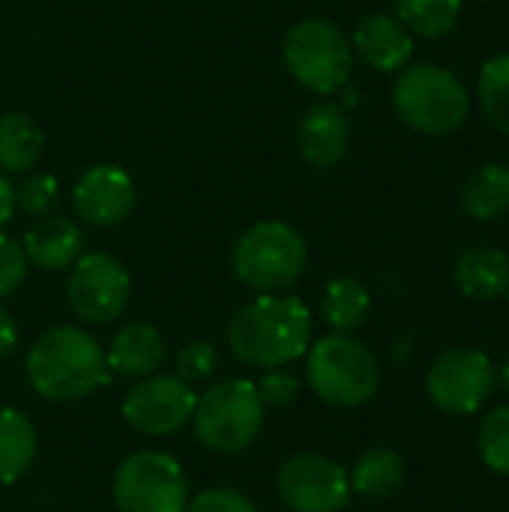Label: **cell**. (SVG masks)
I'll use <instances>...</instances> for the list:
<instances>
[{"label":"cell","instance_id":"3957f363","mask_svg":"<svg viewBox=\"0 0 509 512\" xmlns=\"http://www.w3.org/2000/svg\"><path fill=\"white\" fill-rule=\"evenodd\" d=\"M306 372L315 396L336 408H363L381 387L375 354L351 333H333L309 345Z\"/></svg>","mask_w":509,"mask_h":512},{"label":"cell","instance_id":"44dd1931","mask_svg":"<svg viewBox=\"0 0 509 512\" xmlns=\"http://www.w3.org/2000/svg\"><path fill=\"white\" fill-rule=\"evenodd\" d=\"M462 210L477 222H495L509 210V165H483L462 186Z\"/></svg>","mask_w":509,"mask_h":512},{"label":"cell","instance_id":"9c48e42d","mask_svg":"<svg viewBox=\"0 0 509 512\" xmlns=\"http://www.w3.org/2000/svg\"><path fill=\"white\" fill-rule=\"evenodd\" d=\"M495 387V366L480 348L456 345L435 357L426 375L429 399L453 417H468L486 405Z\"/></svg>","mask_w":509,"mask_h":512},{"label":"cell","instance_id":"d4e9b609","mask_svg":"<svg viewBox=\"0 0 509 512\" xmlns=\"http://www.w3.org/2000/svg\"><path fill=\"white\" fill-rule=\"evenodd\" d=\"M477 96L483 105L486 120L509 135V54L492 57L483 72H480V84H477Z\"/></svg>","mask_w":509,"mask_h":512},{"label":"cell","instance_id":"d6986e66","mask_svg":"<svg viewBox=\"0 0 509 512\" xmlns=\"http://www.w3.org/2000/svg\"><path fill=\"white\" fill-rule=\"evenodd\" d=\"M39 435L27 414L15 408L0 411V486L18 483L36 459Z\"/></svg>","mask_w":509,"mask_h":512},{"label":"cell","instance_id":"f1b7e54d","mask_svg":"<svg viewBox=\"0 0 509 512\" xmlns=\"http://www.w3.org/2000/svg\"><path fill=\"white\" fill-rule=\"evenodd\" d=\"M27 255L24 246L6 234H0V300L15 294L21 282L27 279Z\"/></svg>","mask_w":509,"mask_h":512},{"label":"cell","instance_id":"83f0119b","mask_svg":"<svg viewBox=\"0 0 509 512\" xmlns=\"http://www.w3.org/2000/svg\"><path fill=\"white\" fill-rule=\"evenodd\" d=\"M60 204V186L54 177L48 174H36L27 177L18 189H15V207H21L27 216H48L54 213V207Z\"/></svg>","mask_w":509,"mask_h":512},{"label":"cell","instance_id":"4fadbf2b","mask_svg":"<svg viewBox=\"0 0 509 512\" xmlns=\"http://www.w3.org/2000/svg\"><path fill=\"white\" fill-rule=\"evenodd\" d=\"M75 213L96 228L120 225L135 207V183L117 165H93L81 174L72 192Z\"/></svg>","mask_w":509,"mask_h":512},{"label":"cell","instance_id":"7402d4cb","mask_svg":"<svg viewBox=\"0 0 509 512\" xmlns=\"http://www.w3.org/2000/svg\"><path fill=\"white\" fill-rule=\"evenodd\" d=\"M372 297L366 291V285L354 276H339L324 288L321 297V315L327 321V327L333 333H354L363 327L366 315H369Z\"/></svg>","mask_w":509,"mask_h":512},{"label":"cell","instance_id":"2e32d148","mask_svg":"<svg viewBox=\"0 0 509 512\" xmlns=\"http://www.w3.org/2000/svg\"><path fill=\"white\" fill-rule=\"evenodd\" d=\"M24 255L39 270H66L81 258L84 234L66 216H39L24 234Z\"/></svg>","mask_w":509,"mask_h":512},{"label":"cell","instance_id":"7a4b0ae2","mask_svg":"<svg viewBox=\"0 0 509 512\" xmlns=\"http://www.w3.org/2000/svg\"><path fill=\"white\" fill-rule=\"evenodd\" d=\"M30 387L51 402H78L111 381L99 339L81 327L45 330L27 354Z\"/></svg>","mask_w":509,"mask_h":512},{"label":"cell","instance_id":"603a6c76","mask_svg":"<svg viewBox=\"0 0 509 512\" xmlns=\"http://www.w3.org/2000/svg\"><path fill=\"white\" fill-rule=\"evenodd\" d=\"M45 135L42 129L21 111L0 117V168L3 171H27L42 153Z\"/></svg>","mask_w":509,"mask_h":512},{"label":"cell","instance_id":"8fae6325","mask_svg":"<svg viewBox=\"0 0 509 512\" xmlns=\"http://www.w3.org/2000/svg\"><path fill=\"white\" fill-rule=\"evenodd\" d=\"M276 492L291 512H342L351 504L348 471L321 456H291L276 474Z\"/></svg>","mask_w":509,"mask_h":512},{"label":"cell","instance_id":"52a82bcc","mask_svg":"<svg viewBox=\"0 0 509 512\" xmlns=\"http://www.w3.org/2000/svg\"><path fill=\"white\" fill-rule=\"evenodd\" d=\"M285 63L291 75L315 90V93H336L348 84L354 69L351 42L345 33L327 18H303L285 36Z\"/></svg>","mask_w":509,"mask_h":512},{"label":"cell","instance_id":"7c38bea8","mask_svg":"<svg viewBox=\"0 0 509 512\" xmlns=\"http://www.w3.org/2000/svg\"><path fill=\"white\" fill-rule=\"evenodd\" d=\"M195 387L177 375H147L123 399V420L150 438H165L180 432L195 414Z\"/></svg>","mask_w":509,"mask_h":512},{"label":"cell","instance_id":"30bf717a","mask_svg":"<svg viewBox=\"0 0 509 512\" xmlns=\"http://www.w3.org/2000/svg\"><path fill=\"white\" fill-rule=\"evenodd\" d=\"M129 273L108 252L81 255L66 282V300L84 324H111L129 303Z\"/></svg>","mask_w":509,"mask_h":512},{"label":"cell","instance_id":"6da1fadb","mask_svg":"<svg viewBox=\"0 0 509 512\" xmlns=\"http://www.w3.org/2000/svg\"><path fill=\"white\" fill-rule=\"evenodd\" d=\"M228 345L246 366L282 369L306 357L312 345V312L300 297L261 294L231 318Z\"/></svg>","mask_w":509,"mask_h":512},{"label":"cell","instance_id":"d6a6232c","mask_svg":"<svg viewBox=\"0 0 509 512\" xmlns=\"http://www.w3.org/2000/svg\"><path fill=\"white\" fill-rule=\"evenodd\" d=\"M12 213H15V186L0 171V228L12 219Z\"/></svg>","mask_w":509,"mask_h":512},{"label":"cell","instance_id":"4316f807","mask_svg":"<svg viewBox=\"0 0 509 512\" xmlns=\"http://www.w3.org/2000/svg\"><path fill=\"white\" fill-rule=\"evenodd\" d=\"M216 363H219V354L210 342L204 339H195V342H186L174 360V369H177V378L186 381L189 387L195 384H204L213 372H216Z\"/></svg>","mask_w":509,"mask_h":512},{"label":"cell","instance_id":"9a60e30c","mask_svg":"<svg viewBox=\"0 0 509 512\" xmlns=\"http://www.w3.org/2000/svg\"><path fill=\"white\" fill-rule=\"evenodd\" d=\"M354 48L375 72H399L414 54V39L399 18L369 15L354 30Z\"/></svg>","mask_w":509,"mask_h":512},{"label":"cell","instance_id":"f546056e","mask_svg":"<svg viewBox=\"0 0 509 512\" xmlns=\"http://www.w3.org/2000/svg\"><path fill=\"white\" fill-rule=\"evenodd\" d=\"M255 390H258L264 408H267V405H270V408H285V405H291V402L297 399L300 381H297V375H291V372H285V369H270L267 375H261V378L255 381Z\"/></svg>","mask_w":509,"mask_h":512},{"label":"cell","instance_id":"ac0fdd59","mask_svg":"<svg viewBox=\"0 0 509 512\" xmlns=\"http://www.w3.org/2000/svg\"><path fill=\"white\" fill-rule=\"evenodd\" d=\"M456 285L471 300H498L509 291V258L501 249L474 246L456 261Z\"/></svg>","mask_w":509,"mask_h":512},{"label":"cell","instance_id":"ffe728a7","mask_svg":"<svg viewBox=\"0 0 509 512\" xmlns=\"http://www.w3.org/2000/svg\"><path fill=\"white\" fill-rule=\"evenodd\" d=\"M405 474H408L405 459L396 450L375 447L354 462L348 480H351V492H360L363 498H390L405 486Z\"/></svg>","mask_w":509,"mask_h":512},{"label":"cell","instance_id":"4dcf8cb0","mask_svg":"<svg viewBox=\"0 0 509 512\" xmlns=\"http://www.w3.org/2000/svg\"><path fill=\"white\" fill-rule=\"evenodd\" d=\"M186 512H261L252 498H246L237 489H207L195 495L192 504H186Z\"/></svg>","mask_w":509,"mask_h":512},{"label":"cell","instance_id":"8992f818","mask_svg":"<svg viewBox=\"0 0 509 512\" xmlns=\"http://www.w3.org/2000/svg\"><path fill=\"white\" fill-rule=\"evenodd\" d=\"M195 435L210 453L234 456L243 453L264 426V402L252 381L228 378L213 384L204 396H198Z\"/></svg>","mask_w":509,"mask_h":512},{"label":"cell","instance_id":"836d02e7","mask_svg":"<svg viewBox=\"0 0 509 512\" xmlns=\"http://www.w3.org/2000/svg\"><path fill=\"white\" fill-rule=\"evenodd\" d=\"M495 381H498V387H501V390L509 396V360L501 363V369L495 372Z\"/></svg>","mask_w":509,"mask_h":512},{"label":"cell","instance_id":"cb8c5ba5","mask_svg":"<svg viewBox=\"0 0 509 512\" xmlns=\"http://www.w3.org/2000/svg\"><path fill=\"white\" fill-rule=\"evenodd\" d=\"M396 12L408 33L441 39L456 27L462 15V0H396Z\"/></svg>","mask_w":509,"mask_h":512},{"label":"cell","instance_id":"5bb4252c","mask_svg":"<svg viewBox=\"0 0 509 512\" xmlns=\"http://www.w3.org/2000/svg\"><path fill=\"white\" fill-rule=\"evenodd\" d=\"M351 126L345 111L324 99L306 108L300 123V153L312 168H333L348 153Z\"/></svg>","mask_w":509,"mask_h":512},{"label":"cell","instance_id":"e575fe53","mask_svg":"<svg viewBox=\"0 0 509 512\" xmlns=\"http://www.w3.org/2000/svg\"><path fill=\"white\" fill-rule=\"evenodd\" d=\"M507 300H509V291H507Z\"/></svg>","mask_w":509,"mask_h":512},{"label":"cell","instance_id":"484cf974","mask_svg":"<svg viewBox=\"0 0 509 512\" xmlns=\"http://www.w3.org/2000/svg\"><path fill=\"white\" fill-rule=\"evenodd\" d=\"M477 444H480V456L486 468L509 477V405H501L486 414Z\"/></svg>","mask_w":509,"mask_h":512},{"label":"cell","instance_id":"277c9868","mask_svg":"<svg viewBox=\"0 0 509 512\" xmlns=\"http://www.w3.org/2000/svg\"><path fill=\"white\" fill-rule=\"evenodd\" d=\"M306 261V240L285 222L252 225L246 234H240L231 252L234 276L258 294H279L291 288L303 276Z\"/></svg>","mask_w":509,"mask_h":512},{"label":"cell","instance_id":"ba28073f","mask_svg":"<svg viewBox=\"0 0 509 512\" xmlns=\"http://www.w3.org/2000/svg\"><path fill=\"white\" fill-rule=\"evenodd\" d=\"M111 492L117 512H186L189 504V483L180 462L159 450L126 456Z\"/></svg>","mask_w":509,"mask_h":512},{"label":"cell","instance_id":"1f68e13d","mask_svg":"<svg viewBox=\"0 0 509 512\" xmlns=\"http://www.w3.org/2000/svg\"><path fill=\"white\" fill-rule=\"evenodd\" d=\"M15 345H18V324H15V318L0 306V357L12 354Z\"/></svg>","mask_w":509,"mask_h":512},{"label":"cell","instance_id":"5b68a950","mask_svg":"<svg viewBox=\"0 0 509 512\" xmlns=\"http://www.w3.org/2000/svg\"><path fill=\"white\" fill-rule=\"evenodd\" d=\"M468 90L462 78L438 63H417L405 69L393 87V108L399 120L423 135H447L468 117Z\"/></svg>","mask_w":509,"mask_h":512},{"label":"cell","instance_id":"e0dca14e","mask_svg":"<svg viewBox=\"0 0 509 512\" xmlns=\"http://www.w3.org/2000/svg\"><path fill=\"white\" fill-rule=\"evenodd\" d=\"M162 360H165V339L150 324L123 327L105 351V366L111 375L138 378V381L153 375L162 366Z\"/></svg>","mask_w":509,"mask_h":512}]
</instances>
